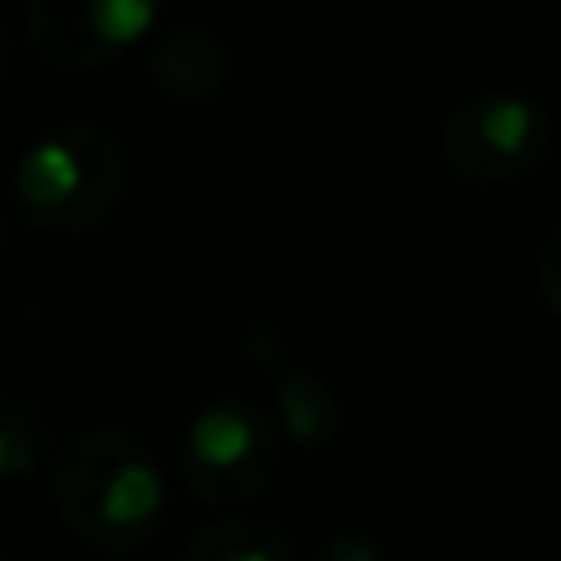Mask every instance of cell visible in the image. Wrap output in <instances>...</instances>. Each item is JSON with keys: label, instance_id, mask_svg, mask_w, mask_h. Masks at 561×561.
I'll return each mask as SVG.
<instances>
[{"label": "cell", "instance_id": "1", "mask_svg": "<svg viewBox=\"0 0 561 561\" xmlns=\"http://www.w3.org/2000/svg\"><path fill=\"white\" fill-rule=\"evenodd\" d=\"M49 497L65 527L99 552H138L158 533L168 488L128 428H84L55 454Z\"/></svg>", "mask_w": 561, "mask_h": 561}, {"label": "cell", "instance_id": "2", "mask_svg": "<svg viewBox=\"0 0 561 561\" xmlns=\"http://www.w3.org/2000/svg\"><path fill=\"white\" fill-rule=\"evenodd\" d=\"M124 138L94 118H65L25 148L15 168V207L49 237L94 232L124 197Z\"/></svg>", "mask_w": 561, "mask_h": 561}, {"label": "cell", "instance_id": "3", "mask_svg": "<svg viewBox=\"0 0 561 561\" xmlns=\"http://www.w3.org/2000/svg\"><path fill=\"white\" fill-rule=\"evenodd\" d=\"M557 118L547 104L517 89H488L448 108L438 124V158L473 187H507L533 178L552 158Z\"/></svg>", "mask_w": 561, "mask_h": 561}, {"label": "cell", "instance_id": "4", "mask_svg": "<svg viewBox=\"0 0 561 561\" xmlns=\"http://www.w3.org/2000/svg\"><path fill=\"white\" fill-rule=\"evenodd\" d=\"M276 424L256 404L217 399L197 409L183 438V478L203 503L242 507L276 483Z\"/></svg>", "mask_w": 561, "mask_h": 561}, {"label": "cell", "instance_id": "5", "mask_svg": "<svg viewBox=\"0 0 561 561\" xmlns=\"http://www.w3.org/2000/svg\"><path fill=\"white\" fill-rule=\"evenodd\" d=\"M158 25L153 0H30L25 35L59 69H104Z\"/></svg>", "mask_w": 561, "mask_h": 561}, {"label": "cell", "instance_id": "6", "mask_svg": "<svg viewBox=\"0 0 561 561\" xmlns=\"http://www.w3.org/2000/svg\"><path fill=\"white\" fill-rule=\"evenodd\" d=\"M148 79L173 104H203L232 79V45L207 20H173L148 45Z\"/></svg>", "mask_w": 561, "mask_h": 561}, {"label": "cell", "instance_id": "7", "mask_svg": "<svg viewBox=\"0 0 561 561\" xmlns=\"http://www.w3.org/2000/svg\"><path fill=\"white\" fill-rule=\"evenodd\" d=\"M276 424L290 444L310 448H335L340 438V399L316 369H276Z\"/></svg>", "mask_w": 561, "mask_h": 561}, {"label": "cell", "instance_id": "8", "mask_svg": "<svg viewBox=\"0 0 561 561\" xmlns=\"http://www.w3.org/2000/svg\"><path fill=\"white\" fill-rule=\"evenodd\" d=\"M183 561H296V547L280 527L262 523V517L227 513L197 527Z\"/></svg>", "mask_w": 561, "mask_h": 561}, {"label": "cell", "instance_id": "9", "mask_svg": "<svg viewBox=\"0 0 561 561\" xmlns=\"http://www.w3.org/2000/svg\"><path fill=\"white\" fill-rule=\"evenodd\" d=\"M49 454V419L30 399L0 394V478H25Z\"/></svg>", "mask_w": 561, "mask_h": 561}, {"label": "cell", "instance_id": "10", "mask_svg": "<svg viewBox=\"0 0 561 561\" xmlns=\"http://www.w3.org/2000/svg\"><path fill=\"white\" fill-rule=\"evenodd\" d=\"M533 276H537V290H542V300L552 306V316L561 320V222L542 237V247H537Z\"/></svg>", "mask_w": 561, "mask_h": 561}, {"label": "cell", "instance_id": "11", "mask_svg": "<svg viewBox=\"0 0 561 561\" xmlns=\"http://www.w3.org/2000/svg\"><path fill=\"white\" fill-rule=\"evenodd\" d=\"M320 561H385V552H379V542L365 533H340L320 547Z\"/></svg>", "mask_w": 561, "mask_h": 561}, {"label": "cell", "instance_id": "12", "mask_svg": "<svg viewBox=\"0 0 561 561\" xmlns=\"http://www.w3.org/2000/svg\"><path fill=\"white\" fill-rule=\"evenodd\" d=\"M247 350H252L247 359H256V365H276V355H280L276 335H272L266 325H252V330H247Z\"/></svg>", "mask_w": 561, "mask_h": 561}, {"label": "cell", "instance_id": "13", "mask_svg": "<svg viewBox=\"0 0 561 561\" xmlns=\"http://www.w3.org/2000/svg\"><path fill=\"white\" fill-rule=\"evenodd\" d=\"M5 59H10V35H5V20H0V75H5Z\"/></svg>", "mask_w": 561, "mask_h": 561}, {"label": "cell", "instance_id": "14", "mask_svg": "<svg viewBox=\"0 0 561 561\" xmlns=\"http://www.w3.org/2000/svg\"><path fill=\"white\" fill-rule=\"evenodd\" d=\"M0 247H5V217H0Z\"/></svg>", "mask_w": 561, "mask_h": 561}, {"label": "cell", "instance_id": "15", "mask_svg": "<svg viewBox=\"0 0 561 561\" xmlns=\"http://www.w3.org/2000/svg\"><path fill=\"white\" fill-rule=\"evenodd\" d=\"M0 561H10V557H5V552H0Z\"/></svg>", "mask_w": 561, "mask_h": 561}]
</instances>
